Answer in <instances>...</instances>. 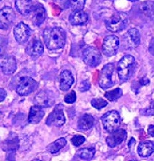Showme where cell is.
Masks as SVG:
<instances>
[{
    "label": "cell",
    "mask_w": 154,
    "mask_h": 161,
    "mask_svg": "<svg viewBox=\"0 0 154 161\" xmlns=\"http://www.w3.org/2000/svg\"><path fill=\"white\" fill-rule=\"evenodd\" d=\"M43 40L49 49L55 50L63 48L66 42V34L61 27H55L44 31Z\"/></svg>",
    "instance_id": "1"
},
{
    "label": "cell",
    "mask_w": 154,
    "mask_h": 161,
    "mask_svg": "<svg viewBox=\"0 0 154 161\" xmlns=\"http://www.w3.org/2000/svg\"><path fill=\"white\" fill-rule=\"evenodd\" d=\"M135 70V58L127 55L122 58L117 66L118 77L122 81L128 80L133 75Z\"/></svg>",
    "instance_id": "2"
},
{
    "label": "cell",
    "mask_w": 154,
    "mask_h": 161,
    "mask_svg": "<svg viewBox=\"0 0 154 161\" xmlns=\"http://www.w3.org/2000/svg\"><path fill=\"white\" fill-rule=\"evenodd\" d=\"M106 27L113 33L120 32L128 25V16L124 13H116L106 20Z\"/></svg>",
    "instance_id": "3"
},
{
    "label": "cell",
    "mask_w": 154,
    "mask_h": 161,
    "mask_svg": "<svg viewBox=\"0 0 154 161\" xmlns=\"http://www.w3.org/2000/svg\"><path fill=\"white\" fill-rule=\"evenodd\" d=\"M101 120L103 128L109 133L118 129L121 125L120 115L116 110L107 112L101 117Z\"/></svg>",
    "instance_id": "4"
},
{
    "label": "cell",
    "mask_w": 154,
    "mask_h": 161,
    "mask_svg": "<svg viewBox=\"0 0 154 161\" xmlns=\"http://www.w3.org/2000/svg\"><path fill=\"white\" fill-rule=\"evenodd\" d=\"M37 87V81L30 77H23L18 83L16 92L20 96L25 97L34 92Z\"/></svg>",
    "instance_id": "5"
},
{
    "label": "cell",
    "mask_w": 154,
    "mask_h": 161,
    "mask_svg": "<svg viewBox=\"0 0 154 161\" xmlns=\"http://www.w3.org/2000/svg\"><path fill=\"white\" fill-rule=\"evenodd\" d=\"M115 70V65L110 63L102 68L99 78V85L102 89H108L114 85L113 75Z\"/></svg>",
    "instance_id": "6"
},
{
    "label": "cell",
    "mask_w": 154,
    "mask_h": 161,
    "mask_svg": "<svg viewBox=\"0 0 154 161\" xmlns=\"http://www.w3.org/2000/svg\"><path fill=\"white\" fill-rule=\"evenodd\" d=\"M65 117L63 112V106L62 104H58L47 117L46 123L49 126L60 128L65 124Z\"/></svg>",
    "instance_id": "7"
},
{
    "label": "cell",
    "mask_w": 154,
    "mask_h": 161,
    "mask_svg": "<svg viewBox=\"0 0 154 161\" xmlns=\"http://www.w3.org/2000/svg\"><path fill=\"white\" fill-rule=\"evenodd\" d=\"M84 62L91 67H96L101 62V54L94 47H87L83 52Z\"/></svg>",
    "instance_id": "8"
},
{
    "label": "cell",
    "mask_w": 154,
    "mask_h": 161,
    "mask_svg": "<svg viewBox=\"0 0 154 161\" xmlns=\"http://www.w3.org/2000/svg\"><path fill=\"white\" fill-rule=\"evenodd\" d=\"M15 17V12L11 7L5 6L0 9V29L7 30L11 27Z\"/></svg>",
    "instance_id": "9"
},
{
    "label": "cell",
    "mask_w": 154,
    "mask_h": 161,
    "mask_svg": "<svg viewBox=\"0 0 154 161\" xmlns=\"http://www.w3.org/2000/svg\"><path fill=\"white\" fill-rule=\"evenodd\" d=\"M119 48V38L116 36H108L104 39L102 50L106 56H113Z\"/></svg>",
    "instance_id": "10"
},
{
    "label": "cell",
    "mask_w": 154,
    "mask_h": 161,
    "mask_svg": "<svg viewBox=\"0 0 154 161\" xmlns=\"http://www.w3.org/2000/svg\"><path fill=\"white\" fill-rule=\"evenodd\" d=\"M30 35V28L24 22L18 23L14 28V36L20 44L27 43Z\"/></svg>",
    "instance_id": "11"
},
{
    "label": "cell",
    "mask_w": 154,
    "mask_h": 161,
    "mask_svg": "<svg viewBox=\"0 0 154 161\" xmlns=\"http://www.w3.org/2000/svg\"><path fill=\"white\" fill-rule=\"evenodd\" d=\"M0 69L5 75H12L17 69L15 57L13 56H0Z\"/></svg>",
    "instance_id": "12"
},
{
    "label": "cell",
    "mask_w": 154,
    "mask_h": 161,
    "mask_svg": "<svg viewBox=\"0 0 154 161\" xmlns=\"http://www.w3.org/2000/svg\"><path fill=\"white\" fill-rule=\"evenodd\" d=\"M127 138V132L124 129H118L110 132V135L106 138V143L109 147L113 148L119 145Z\"/></svg>",
    "instance_id": "13"
},
{
    "label": "cell",
    "mask_w": 154,
    "mask_h": 161,
    "mask_svg": "<svg viewBox=\"0 0 154 161\" xmlns=\"http://www.w3.org/2000/svg\"><path fill=\"white\" fill-rule=\"evenodd\" d=\"M30 13L32 14L31 20L33 24L37 27H40L44 22L47 15L45 8L40 3L33 6Z\"/></svg>",
    "instance_id": "14"
},
{
    "label": "cell",
    "mask_w": 154,
    "mask_h": 161,
    "mask_svg": "<svg viewBox=\"0 0 154 161\" xmlns=\"http://www.w3.org/2000/svg\"><path fill=\"white\" fill-rule=\"evenodd\" d=\"M54 98L49 94L48 91H42L36 95L34 98V102L36 105L40 106L41 107H52L54 103Z\"/></svg>",
    "instance_id": "15"
},
{
    "label": "cell",
    "mask_w": 154,
    "mask_h": 161,
    "mask_svg": "<svg viewBox=\"0 0 154 161\" xmlns=\"http://www.w3.org/2000/svg\"><path fill=\"white\" fill-rule=\"evenodd\" d=\"M43 44L39 40H33L29 43L26 48L27 55L32 57H39L43 53Z\"/></svg>",
    "instance_id": "16"
},
{
    "label": "cell",
    "mask_w": 154,
    "mask_h": 161,
    "mask_svg": "<svg viewBox=\"0 0 154 161\" xmlns=\"http://www.w3.org/2000/svg\"><path fill=\"white\" fill-rule=\"evenodd\" d=\"M124 41L127 43L128 46L132 48L138 47L140 42V33L136 28H131L124 34Z\"/></svg>",
    "instance_id": "17"
},
{
    "label": "cell",
    "mask_w": 154,
    "mask_h": 161,
    "mask_svg": "<svg viewBox=\"0 0 154 161\" xmlns=\"http://www.w3.org/2000/svg\"><path fill=\"white\" fill-rule=\"evenodd\" d=\"M44 116L43 107L38 105H34L30 108L28 114V122L30 124L39 123Z\"/></svg>",
    "instance_id": "18"
},
{
    "label": "cell",
    "mask_w": 154,
    "mask_h": 161,
    "mask_svg": "<svg viewBox=\"0 0 154 161\" xmlns=\"http://www.w3.org/2000/svg\"><path fill=\"white\" fill-rule=\"evenodd\" d=\"M69 21L72 25H83L88 21V14L83 10L74 11L69 16Z\"/></svg>",
    "instance_id": "19"
},
{
    "label": "cell",
    "mask_w": 154,
    "mask_h": 161,
    "mask_svg": "<svg viewBox=\"0 0 154 161\" xmlns=\"http://www.w3.org/2000/svg\"><path fill=\"white\" fill-rule=\"evenodd\" d=\"M74 77L70 71H63L60 75V89L63 91H69L74 83Z\"/></svg>",
    "instance_id": "20"
},
{
    "label": "cell",
    "mask_w": 154,
    "mask_h": 161,
    "mask_svg": "<svg viewBox=\"0 0 154 161\" xmlns=\"http://www.w3.org/2000/svg\"><path fill=\"white\" fill-rule=\"evenodd\" d=\"M154 151V144L151 141H144L140 142L137 147L138 154L142 157H150Z\"/></svg>",
    "instance_id": "21"
},
{
    "label": "cell",
    "mask_w": 154,
    "mask_h": 161,
    "mask_svg": "<svg viewBox=\"0 0 154 161\" xmlns=\"http://www.w3.org/2000/svg\"><path fill=\"white\" fill-rule=\"evenodd\" d=\"M33 6L32 0H15V7L23 15H27L31 12Z\"/></svg>",
    "instance_id": "22"
},
{
    "label": "cell",
    "mask_w": 154,
    "mask_h": 161,
    "mask_svg": "<svg viewBox=\"0 0 154 161\" xmlns=\"http://www.w3.org/2000/svg\"><path fill=\"white\" fill-rule=\"evenodd\" d=\"M94 118L91 115L84 114L78 120V128L81 130H89L94 125Z\"/></svg>",
    "instance_id": "23"
},
{
    "label": "cell",
    "mask_w": 154,
    "mask_h": 161,
    "mask_svg": "<svg viewBox=\"0 0 154 161\" xmlns=\"http://www.w3.org/2000/svg\"><path fill=\"white\" fill-rule=\"evenodd\" d=\"M67 144V141L65 140L64 138H58L56 141H55L54 142L51 143L47 147V150L50 152L52 154L58 153L60 150L62 149Z\"/></svg>",
    "instance_id": "24"
},
{
    "label": "cell",
    "mask_w": 154,
    "mask_h": 161,
    "mask_svg": "<svg viewBox=\"0 0 154 161\" xmlns=\"http://www.w3.org/2000/svg\"><path fill=\"white\" fill-rule=\"evenodd\" d=\"M139 9L147 17H153V2L147 1L139 4Z\"/></svg>",
    "instance_id": "25"
},
{
    "label": "cell",
    "mask_w": 154,
    "mask_h": 161,
    "mask_svg": "<svg viewBox=\"0 0 154 161\" xmlns=\"http://www.w3.org/2000/svg\"><path fill=\"white\" fill-rule=\"evenodd\" d=\"M95 149L94 148H82L77 152V155L80 159L84 160H90L94 157Z\"/></svg>",
    "instance_id": "26"
},
{
    "label": "cell",
    "mask_w": 154,
    "mask_h": 161,
    "mask_svg": "<svg viewBox=\"0 0 154 161\" xmlns=\"http://www.w3.org/2000/svg\"><path fill=\"white\" fill-rule=\"evenodd\" d=\"M123 94V91L121 88H116L113 90V91H106L104 94L105 97L109 101H115V100H118Z\"/></svg>",
    "instance_id": "27"
},
{
    "label": "cell",
    "mask_w": 154,
    "mask_h": 161,
    "mask_svg": "<svg viewBox=\"0 0 154 161\" xmlns=\"http://www.w3.org/2000/svg\"><path fill=\"white\" fill-rule=\"evenodd\" d=\"M69 3L73 11L83 10L86 0H69Z\"/></svg>",
    "instance_id": "28"
},
{
    "label": "cell",
    "mask_w": 154,
    "mask_h": 161,
    "mask_svg": "<svg viewBox=\"0 0 154 161\" xmlns=\"http://www.w3.org/2000/svg\"><path fill=\"white\" fill-rule=\"evenodd\" d=\"M107 104V102L102 98H95L91 100V105L96 109H101L106 107Z\"/></svg>",
    "instance_id": "29"
},
{
    "label": "cell",
    "mask_w": 154,
    "mask_h": 161,
    "mask_svg": "<svg viewBox=\"0 0 154 161\" xmlns=\"http://www.w3.org/2000/svg\"><path fill=\"white\" fill-rule=\"evenodd\" d=\"M86 138L82 135H74L72 138H71V142H72L73 145L75 147H79L84 143Z\"/></svg>",
    "instance_id": "30"
},
{
    "label": "cell",
    "mask_w": 154,
    "mask_h": 161,
    "mask_svg": "<svg viewBox=\"0 0 154 161\" xmlns=\"http://www.w3.org/2000/svg\"><path fill=\"white\" fill-rule=\"evenodd\" d=\"M64 100L66 103H74L76 101V93H75V91H72L69 94H66L64 97Z\"/></svg>",
    "instance_id": "31"
},
{
    "label": "cell",
    "mask_w": 154,
    "mask_h": 161,
    "mask_svg": "<svg viewBox=\"0 0 154 161\" xmlns=\"http://www.w3.org/2000/svg\"><path fill=\"white\" fill-rule=\"evenodd\" d=\"M7 46H8V41L5 38L0 37V56L5 55Z\"/></svg>",
    "instance_id": "32"
},
{
    "label": "cell",
    "mask_w": 154,
    "mask_h": 161,
    "mask_svg": "<svg viewBox=\"0 0 154 161\" xmlns=\"http://www.w3.org/2000/svg\"><path fill=\"white\" fill-rule=\"evenodd\" d=\"M91 87V83H90L88 80H84V81H82L81 83H80V85L79 86V90L81 92H85V91L90 90Z\"/></svg>",
    "instance_id": "33"
},
{
    "label": "cell",
    "mask_w": 154,
    "mask_h": 161,
    "mask_svg": "<svg viewBox=\"0 0 154 161\" xmlns=\"http://www.w3.org/2000/svg\"><path fill=\"white\" fill-rule=\"evenodd\" d=\"M6 96H7L6 91H5L4 89L0 88V102L3 101V100L5 99V97H6Z\"/></svg>",
    "instance_id": "34"
},
{
    "label": "cell",
    "mask_w": 154,
    "mask_h": 161,
    "mask_svg": "<svg viewBox=\"0 0 154 161\" xmlns=\"http://www.w3.org/2000/svg\"><path fill=\"white\" fill-rule=\"evenodd\" d=\"M58 3H59L62 6H69V5L70 4L69 3V0H56Z\"/></svg>",
    "instance_id": "35"
},
{
    "label": "cell",
    "mask_w": 154,
    "mask_h": 161,
    "mask_svg": "<svg viewBox=\"0 0 154 161\" xmlns=\"http://www.w3.org/2000/svg\"><path fill=\"white\" fill-rule=\"evenodd\" d=\"M153 129H154V126H153V125H149V127H148V129H147L148 134H149L151 137H153V136H154Z\"/></svg>",
    "instance_id": "36"
},
{
    "label": "cell",
    "mask_w": 154,
    "mask_h": 161,
    "mask_svg": "<svg viewBox=\"0 0 154 161\" xmlns=\"http://www.w3.org/2000/svg\"><path fill=\"white\" fill-rule=\"evenodd\" d=\"M140 83L142 84L143 85H147L148 84L150 83V80L149 79H147V78H142L140 80Z\"/></svg>",
    "instance_id": "37"
},
{
    "label": "cell",
    "mask_w": 154,
    "mask_h": 161,
    "mask_svg": "<svg viewBox=\"0 0 154 161\" xmlns=\"http://www.w3.org/2000/svg\"><path fill=\"white\" fill-rule=\"evenodd\" d=\"M149 51L150 53L153 56V38L151 40L150 43V47H149Z\"/></svg>",
    "instance_id": "38"
},
{
    "label": "cell",
    "mask_w": 154,
    "mask_h": 161,
    "mask_svg": "<svg viewBox=\"0 0 154 161\" xmlns=\"http://www.w3.org/2000/svg\"><path fill=\"white\" fill-rule=\"evenodd\" d=\"M130 1H131V2H135V1H138V0H130Z\"/></svg>",
    "instance_id": "39"
},
{
    "label": "cell",
    "mask_w": 154,
    "mask_h": 161,
    "mask_svg": "<svg viewBox=\"0 0 154 161\" xmlns=\"http://www.w3.org/2000/svg\"><path fill=\"white\" fill-rule=\"evenodd\" d=\"M0 116H1V113H0Z\"/></svg>",
    "instance_id": "40"
}]
</instances>
